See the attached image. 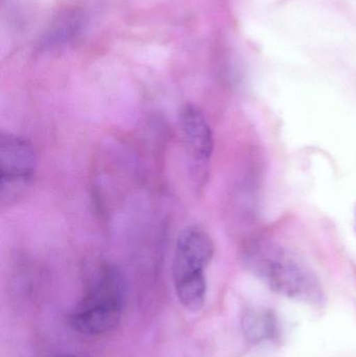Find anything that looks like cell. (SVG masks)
I'll return each instance as SVG.
<instances>
[{
	"mask_svg": "<svg viewBox=\"0 0 356 357\" xmlns=\"http://www.w3.org/2000/svg\"><path fill=\"white\" fill-rule=\"evenodd\" d=\"M245 256L248 268L273 291L295 300H321V287L314 273L279 245L257 241Z\"/></svg>",
	"mask_w": 356,
	"mask_h": 357,
	"instance_id": "1",
	"label": "cell"
},
{
	"mask_svg": "<svg viewBox=\"0 0 356 357\" xmlns=\"http://www.w3.org/2000/svg\"><path fill=\"white\" fill-rule=\"evenodd\" d=\"M125 300V277L116 268H102L96 273L83 297L69 314V325L81 335H106L121 322Z\"/></svg>",
	"mask_w": 356,
	"mask_h": 357,
	"instance_id": "2",
	"label": "cell"
},
{
	"mask_svg": "<svg viewBox=\"0 0 356 357\" xmlns=\"http://www.w3.org/2000/svg\"><path fill=\"white\" fill-rule=\"evenodd\" d=\"M213 255L215 243L200 227H188L178 236L171 275L178 300L189 312L202 310L206 301V270Z\"/></svg>",
	"mask_w": 356,
	"mask_h": 357,
	"instance_id": "3",
	"label": "cell"
},
{
	"mask_svg": "<svg viewBox=\"0 0 356 357\" xmlns=\"http://www.w3.org/2000/svg\"><path fill=\"white\" fill-rule=\"evenodd\" d=\"M37 169L33 144L23 136L2 133L0 138V187L2 202L12 201L31 184Z\"/></svg>",
	"mask_w": 356,
	"mask_h": 357,
	"instance_id": "4",
	"label": "cell"
},
{
	"mask_svg": "<svg viewBox=\"0 0 356 357\" xmlns=\"http://www.w3.org/2000/svg\"><path fill=\"white\" fill-rule=\"evenodd\" d=\"M179 119L188 150L196 162H208L215 150V139L202 111L194 105H186L180 111Z\"/></svg>",
	"mask_w": 356,
	"mask_h": 357,
	"instance_id": "5",
	"label": "cell"
},
{
	"mask_svg": "<svg viewBox=\"0 0 356 357\" xmlns=\"http://www.w3.org/2000/svg\"><path fill=\"white\" fill-rule=\"evenodd\" d=\"M83 17L77 12H67L52 23L46 33L44 45L54 46L68 42L81 31Z\"/></svg>",
	"mask_w": 356,
	"mask_h": 357,
	"instance_id": "6",
	"label": "cell"
},
{
	"mask_svg": "<svg viewBox=\"0 0 356 357\" xmlns=\"http://www.w3.org/2000/svg\"><path fill=\"white\" fill-rule=\"evenodd\" d=\"M242 328L247 339L261 342L272 339L275 335L276 323L269 312H250L244 317Z\"/></svg>",
	"mask_w": 356,
	"mask_h": 357,
	"instance_id": "7",
	"label": "cell"
},
{
	"mask_svg": "<svg viewBox=\"0 0 356 357\" xmlns=\"http://www.w3.org/2000/svg\"><path fill=\"white\" fill-rule=\"evenodd\" d=\"M59 357H88V356H83V354H65V356H59Z\"/></svg>",
	"mask_w": 356,
	"mask_h": 357,
	"instance_id": "8",
	"label": "cell"
}]
</instances>
